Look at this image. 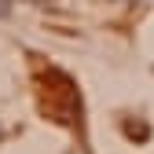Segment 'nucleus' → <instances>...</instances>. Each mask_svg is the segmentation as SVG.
<instances>
[{
	"mask_svg": "<svg viewBox=\"0 0 154 154\" xmlns=\"http://www.w3.org/2000/svg\"><path fill=\"white\" fill-rule=\"evenodd\" d=\"M0 136H4V132H0Z\"/></svg>",
	"mask_w": 154,
	"mask_h": 154,
	"instance_id": "nucleus-1",
	"label": "nucleus"
}]
</instances>
